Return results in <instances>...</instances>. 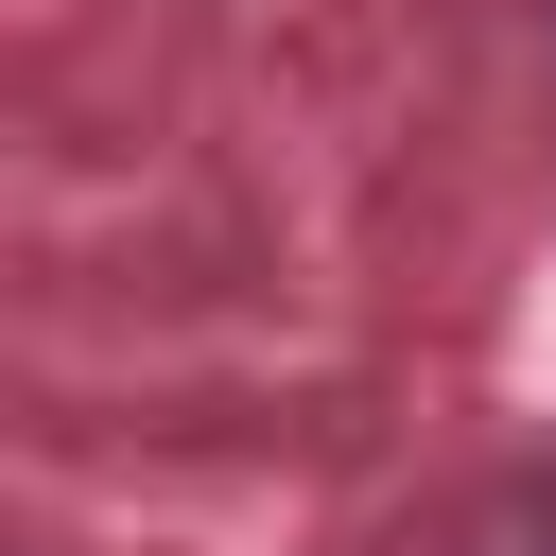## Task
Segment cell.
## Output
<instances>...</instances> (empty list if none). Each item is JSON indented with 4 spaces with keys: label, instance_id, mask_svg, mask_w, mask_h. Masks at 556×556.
I'll list each match as a JSON object with an SVG mask.
<instances>
[]
</instances>
